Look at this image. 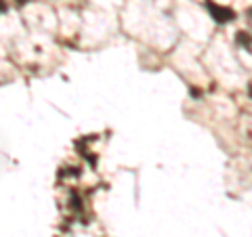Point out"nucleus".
I'll list each match as a JSON object with an SVG mask.
<instances>
[{
  "label": "nucleus",
  "instance_id": "obj_1",
  "mask_svg": "<svg viewBox=\"0 0 252 237\" xmlns=\"http://www.w3.org/2000/svg\"><path fill=\"white\" fill-rule=\"evenodd\" d=\"M206 9L210 11V17L217 23H231L235 19V11L229 9V6L217 4L215 0H206Z\"/></svg>",
  "mask_w": 252,
  "mask_h": 237
},
{
  "label": "nucleus",
  "instance_id": "obj_2",
  "mask_svg": "<svg viewBox=\"0 0 252 237\" xmlns=\"http://www.w3.org/2000/svg\"><path fill=\"white\" fill-rule=\"evenodd\" d=\"M6 11V4H4V0H0V13H4Z\"/></svg>",
  "mask_w": 252,
  "mask_h": 237
}]
</instances>
